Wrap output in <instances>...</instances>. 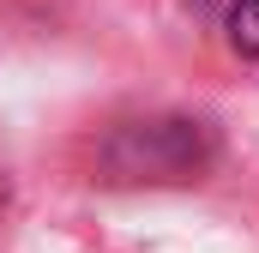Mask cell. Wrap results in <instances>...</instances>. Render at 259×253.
Returning a JSON list of instances; mask_svg holds the SVG:
<instances>
[{"label":"cell","instance_id":"6da1fadb","mask_svg":"<svg viewBox=\"0 0 259 253\" xmlns=\"http://www.w3.org/2000/svg\"><path fill=\"white\" fill-rule=\"evenodd\" d=\"M115 169L133 181H187L205 169V133L193 121H145L115 139Z\"/></svg>","mask_w":259,"mask_h":253},{"label":"cell","instance_id":"7a4b0ae2","mask_svg":"<svg viewBox=\"0 0 259 253\" xmlns=\"http://www.w3.org/2000/svg\"><path fill=\"white\" fill-rule=\"evenodd\" d=\"M229 43H235V55L259 61V0H235L229 6Z\"/></svg>","mask_w":259,"mask_h":253}]
</instances>
